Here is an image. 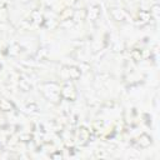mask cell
<instances>
[{
	"label": "cell",
	"instance_id": "7a4b0ae2",
	"mask_svg": "<svg viewBox=\"0 0 160 160\" xmlns=\"http://www.w3.org/2000/svg\"><path fill=\"white\" fill-rule=\"evenodd\" d=\"M109 12L111 15V18L115 20V21H119V22H126V21H130L129 20V15L128 12L121 9V8H110L109 9Z\"/></svg>",
	"mask_w": 160,
	"mask_h": 160
},
{
	"label": "cell",
	"instance_id": "d6986e66",
	"mask_svg": "<svg viewBox=\"0 0 160 160\" xmlns=\"http://www.w3.org/2000/svg\"><path fill=\"white\" fill-rule=\"evenodd\" d=\"M5 6V0H0V9H2Z\"/></svg>",
	"mask_w": 160,
	"mask_h": 160
},
{
	"label": "cell",
	"instance_id": "ac0fdd59",
	"mask_svg": "<svg viewBox=\"0 0 160 160\" xmlns=\"http://www.w3.org/2000/svg\"><path fill=\"white\" fill-rule=\"evenodd\" d=\"M95 156H98V158H106V154L104 152V150H96V152H95Z\"/></svg>",
	"mask_w": 160,
	"mask_h": 160
},
{
	"label": "cell",
	"instance_id": "30bf717a",
	"mask_svg": "<svg viewBox=\"0 0 160 160\" xmlns=\"http://www.w3.org/2000/svg\"><path fill=\"white\" fill-rule=\"evenodd\" d=\"M21 52V46L18 42H14L9 46V55L10 56H18Z\"/></svg>",
	"mask_w": 160,
	"mask_h": 160
},
{
	"label": "cell",
	"instance_id": "8fae6325",
	"mask_svg": "<svg viewBox=\"0 0 160 160\" xmlns=\"http://www.w3.org/2000/svg\"><path fill=\"white\" fill-rule=\"evenodd\" d=\"M39 110H40V109H39V105H38L36 102H34V101L29 102V104L25 106V112H26V114H36Z\"/></svg>",
	"mask_w": 160,
	"mask_h": 160
},
{
	"label": "cell",
	"instance_id": "2e32d148",
	"mask_svg": "<svg viewBox=\"0 0 160 160\" xmlns=\"http://www.w3.org/2000/svg\"><path fill=\"white\" fill-rule=\"evenodd\" d=\"M131 58H132V60H135V61H138V60H140L141 59V50H138V49H134L132 51H131Z\"/></svg>",
	"mask_w": 160,
	"mask_h": 160
},
{
	"label": "cell",
	"instance_id": "5b68a950",
	"mask_svg": "<svg viewBox=\"0 0 160 160\" xmlns=\"http://www.w3.org/2000/svg\"><path fill=\"white\" fill-rule=\"evenodd\" d=\"M136 142H138V145L140 148H149L151 145V142H152V138L150 135H148V134H141L138 138Z\"/></svg>",
	"mask_w": 160,
	"mask_h": 160
},
{
	"label": "cell",
	"instance_id": "9a60e30c",
	"mask_svg": "<svg viewBox=\"0 0 160 160\" xmlns=\"http://www.w3.org/2000/svg\"><path fill=\"white\" fill-rule=\"evenodd\" d=\"M159 5L158 4H154L152 6H151V9H150V15H151V18H154L155 20H158L159 19Z\"/></svg>",
	"mask_w": 160,
	"mask_h": 160
},
{
	"label": "cell",
	"instance_id": "e0dca14e",
	"mask_svg": "<svg viewBox=\"0 0 160 160\" xmlns=\"http://www.w3.org/2000/svg\"><path fill=\"white\" fill-rule=\"evenodd\" d=\"M19 139H20L21 141H29V140H31V136H30L29 134H21V135L19 136Z\"/></svg>",
	"mask_w": 160,
	"mask_h": 160
},
{
	"label": "cell",
	"instance_id": "ba28073f",
	"mask_svg": "<svg viewBox=\"0 0 160 160\" xmlns=\"http://www.w3.org/2000/svg\"><path fill=\"white\" fill-rule=\"evenodd\" d=\"M19 89L21 90V91H30L31 90V84H30V81L28 80V78H24V79H19Z\"/></svg>",
	"mask_w": 160,
	"mask_h": 160
},
{
	"label": "cell",
	"instance_id": "277c9868",
	"mask_svg": "<svg viewBox=\"0 0 160 160\" xmlns=\"http://www.w3.org/2000/svg\"><path fill=\"white\" fill-rule=\"evenodd\" d=\"M100 10H101V9H100V6H99L98 4H92V5H90L89 9L86 10V16H88V19H90L91 21L98 20L99 16H100V12H101Z\"/></svg>",
	"mask_w": 160,
	"mask_h": 160
},
{
	"label": "cell",
	"instance_id": "9c48e42d",
	"mask_svg": "<svg viewBox=\"0 0 160 160\" xmlns=\"http://www.w3.org/2000/svg\"><path fill=\"white\" fill-rule=\"evenodd\" d=\"M138 19H139V20H140L142 24L149 22V20L151 19L150 11H148V10H140V11L138 12Z\"/></svg>",
	"mask_w": 160,
	"mask_h": 160
},
{
	"label": "cell",
	"instance_id": "6da1fadb",
	"mask_svg": "<svg viewBox=\"0 0 160 160\" xmlns=\"http://www.w3.org/2000/svg\"><path fill=\"white\" fill-rule=\"evenodd\" d=\"M42 95L51 102H59L60 101V88L56 82H42L40 86Z\"/></svg>",
	"mask_w": 160,
	"mask_h": 160
},
{
	"label": "cell",
	"instance_id": "3957f363",
	"mask_svg": "<svg viewBox=\"0 0 160 160\" xmlns=\"http://www.w3.org/2000/svg\"><path fill=\"white\" fill-rule=\"evenodd\" d=\"M60 95L62 98H65L66 100H69V101H74L76 99V91H75V88L72 86V84L66 81L62 85V88L60 89Z\"/></svg>",
	"mask_w": 160,
	"mask_h": 160
},
{
	"label": "cell",
	"instance_id": "ffe728a7",
	"mask_svg": "<svg viewBox=\"0 0 160 160\" xmlns=\"http://www.w3.org/2000/svg\"><path fill=\"white\" fill-rule=\"evenodd\" d=\"M56 156H61V154L60 152H56V154H52L51 155V158H56Z\"/></svg>",
	"mask_w": 160,
	"mask_h": 160
},
{
	"label": "cell",
	"instance_id": "4fadbf2b",
	"mask_svg": "<svg viewBox=\"0 0 160 160\" xmlns=\"http://www.w3.org/2000/svg\"><path fill=\"white\" fill-rule=\"evenodd\" d=\"M79 136L84 140V142H86L90 138V131L86 129V128H80L79 129Z\"/></svg>",
	"mask_w": 160,
	"mask_h": 160
},
{
	"label": "cell",
	"instance_id": "52a82bcc",
	"mask_svg": "<svg viewBox=\"0 0 160 160\" xmlns=\"http://www.w3.org/2000/svg\"><path fill=\"white\" fill-rule=\"evenodd\" d=\"M14 109V104L8 99H0V110L2 111H11Z\"/></svg>",
	"mask_w": 160,
	"mask_h": 160
},
{
	"label": "cell",
	"instance_id": "5bb4252c",
	"mask_svg": "<svg viewBox=\"0 0 160 160\" xmlns=\"http://www.w3.org/2000/svg\"><path fill=\"white\" fill-rule=\"evenodd\" d=\"M74 10L72 9H65L62 12H61V19H64V20H69V19H71L72 16H74Z\"/></svg>",
	"mask_w": 160,
	"mask_h": 160
},
{
	"label": "cell",
	"instance_id": "8992f818",
	"mask_svg": "<svg viewBox=\"0 0 160 160\" xmlns=\"http://www.w3.org/2000/svg\"><path fill=\"white\" fill-rule=\"evenodd\" d=\"M68 74H69V80H78L81 76V70L79 66H68Z\"/></svg>",
	"mask_w": 160,
	"mask_h": 160
},
{
	"label": "cell",
	"instance_id": "7c38bea8",
	"mask_svg": "<svg viewBox=\"0 0 160 160\" xmlns=\"http://www.w3.org/2000/svg\"><path fill=\"white\" fill-rule=\"evenodd\" d=\"M30 19H31V21H34V22H42V20H44V18H42V15H41V12L39 11V10H34V11H31V14H30Z\"/></svg>",
	"mask_w": 160,
	"mask_h": 160
}]
</instances>
